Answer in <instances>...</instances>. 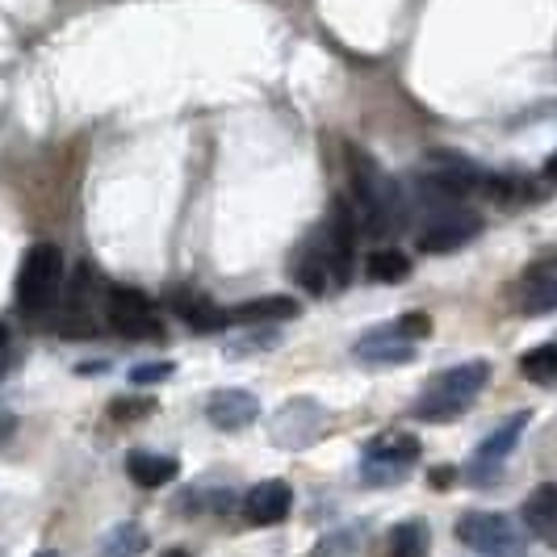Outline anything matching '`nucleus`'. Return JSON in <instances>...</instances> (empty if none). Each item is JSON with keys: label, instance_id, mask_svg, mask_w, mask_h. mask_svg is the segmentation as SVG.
Wrapping results in <instances>:
<instances>
[{"label": "nucleus", "instance_id": "f257e3e1", "mask_svg": "<svg viewBox=\"0 0 557 557\" xmlns=\"http://www.w3.org/2000/svg\"><path fill=\"white\" fill-rule=\"evenodd\" d=\"M352 239H357V219L348 201H335L323 226H314L302 251L294 256V281L307 285L314 298L344 289L352 273Z\"/></svg>", "mask_w": 557, "mask_h": 557}, {"label": "nucleus", "instance_id": "f03ea898", "mask_svg": "<svg viewBox=\"0 0 557 557\" xmlns=\"http://www.w3.org/2000/svg\"><path fill=\"white\" fill-rule=\"evenodd\" d=\"M344 156H348L352 197H357V206H361L364 226H369V231H394V226H403L407 210H403V189H398V181H394L391 172L377 164L369 151H361V147H344Z\"/></svg>", "mask_w": 557, "mask_h": 557}, {"label": "nucleus", "instance_id": "7ed1b4c3", "mask_svg": "<svg viewBox=\"0 0 557 557\" xmlns=\"http://www.w3.org/2000/svg\"><path fill=\"white\" fill-rule=\"evenodd\" d=\"M491 382V364L486 361H466V364H453L445 373H436L423 394L416 398L411 416L423 419V423H453L457 416H466L474 407V398L486 391Z\"/></svg>", "mask_w": 557, "mask_h": 557}, {"label": "nucleus", "instance_id": "20e7f679", "mask_svg": "<svg viewBox=\"0 0 557 557\" xmlns=\"http://www.w3.org/2000/svg\"><path fill=\"white\" fill-rule=\"evenodd\" d=\"M63 294V251L55 244H29L22 273H17V307L29 319H47Z\"/></svg>", "mask_w": 557, "mask_h": 557}, {"label": "nucleus", "instance_id": "39448f33", "mask_svg": "<svg viewBox=\"0 0 557 557\" xmlns=\"http://www.w3.org/2000/svg\"><path fill=\"white\" fill-rule=\"evenodd\" d=\"M419 436L416 432H403V428H391V432H377L369 445H364V457H361V474L364 482H373V486H394V482H403L407 470L419 461Z\"/></svg>", "mask_w": 557, "mask_h": 557}, {"label": "nucleus", "instance_id": "423d86ee", "mask_svg": "<svg viewBox=\"0 0 557 557\" xmlns=\"http://www.w3.org/2000/svg\"><path fill=\"white\" fill-rule=\"evenodd\" d=\"M327 428H332V416L314 398H289L277 416L269 419V441L285 453H302L314 441H323Z\"/></svg>", "mask_w": 557, "mask_h": 557}, {"label": "nucleus", "instance_id": "0eeeda50", "mask_svg": "<svg viewBox=\"0 0 557 557\" xmlns=\"http://www.w3.org/2000/svg\"><path fill=\"white\" fill-rule=\"evenodd\" d=\"M106 319L113 332L126 339H160L164 335V319H160L156 302L131 285H113L106 294Z\"/></svg>", "mask_w": 557, "mask_h": 557}, {"label": "nucleus", "instance_id": "6e6552de", "mask_svg": "<svg viewBox=\"0 0 557 557\" xmlns=\"http://www.w3.org/2000/svg\"><path fill=\"white\" fill-rule=\"evenodd\" d=\"M457 541L482 557H520V532L499 511H466L457 520Z\"/></svg>", "mask_w": 557, "mask_h": 557}, {"label": "nucleus", "instance_id": "1a4fd4ad", "mask_svg": "<svg viewBox=\"0 0 557 557\" xmlns=\"http://www.w3.org/2000/svg\"><path fill=\"white\" fill-rule=\"evenodd\" d=\"M482 235V219H478L474 210H457V206H448L441 214H432V223L419 231V251H428V256H445V251H457L466 248L470 239Z\"/></svg>", "mask_w": 557, "mask_h": 557}, {"label": "nucleus", "instance_id": "9d476101", "mask_svg": "<svg viewBox=\"0 0 557 557\" xmlns=\"http://www.w3.org/2000/svg\"><path fill=\"white\" fill-rule=\"evenodd\" d=\"M289 511H294V491L281 478H264V482H256L244 495V516H248L251 524H260V529L281 524Z\"/></svg>", "mask_w": 557, "mask_h": 557}, {"label": "nucleus", "instance_id": "9b49d317", "mask_svg": "<svg viewBox=\"0 0 557 557\" xmlns=\"http://www.w3.org/2000/svg\"><path fill=\"white\" fill-rule=\"evenodd\" d=\"M516 302L524 314H549L557 310V256L536 260L529 273L516 285Z\"/></svg>", "mask_w": 557, "mask_h": 557}, {"label": "nucleus", "instance_id": "f8f14e48", "mask_svg": "<svg viewBox=\"0 0 557 557\" xmlns=\"http://www.w3.org/2000/svg\"><path fill=\"white\" fill-rule=\"evenodd\" d=\"M529 419H532L529 411H516V416H511V419H503L499 428H495V432H491V436H486V441L478 445L474 466H470V474L482 478V482H486V478H491V470L499 466V461H503V457H507V453H511V448L520 445V436H524V428H529Z\"/></svg>", "mask_w": 557, "mask_h": 557}, {"label": "nucleus", "instance_id": "ddd939ff", "mask_svg": "<svg viewBox=\"0 0 557 557\" xmlns=\"http://www.w3.org/2000/svg\"><path fill=\"white\" fill-rule=\"evenodd\" d=\"M206 419L219 428V432H244L260 419V403L248 391H219L206 398Z\"/></svg>", "mask_w": 557, "mask_h": 557}, {"label": "nucleus", "instance_id": "4468645a", "mask_svg": "<svg viewBox=\"0 0 557 557\" xmlns=\"http://www.w3.org/2000/svg\"><path fill=\"white\" fill-rule=\"evenodd\" d=\"M357 361L407 364V361H416V344L398 332L394 323H386V327H373V332H364L361 339H357Z\"/></svg>", "mask_w": 557, "mask_h": 557}, {"label": "nucleus", "instance_id": "2eb2a0df", "mask_svg": "<svg viewBox=\"0 0 557 557\" xmlns=\"http://www.w3.org/2000/svg\"><path fill=\"white\" fill-rule=\"evenodd\" d=\"M168 307L176 310L194 332H223L231 323V310L214 307L206 294H194V289H168Z\"/></svg>", "mask_w": 557, "mask_h": 557}, {"label": "nucleus", "instance_id": "dca6fc26", "mask_svg": "<svg viewBox=\"0 0 557 557\" xmlns=\"http://www.w3.org/2000/svg\"><path fill=\"white\" fill-rule=\"evenodd\" d=\"M126 474H131V482L143 486V491H160V486H168L172 478L181 474V461H176L172 453L135 448V453H126Z\"/></svg>", "mask_w": 557, "mask_h": 557}, {"label": "nucleus", "instance_id": "f3484780", "mask_svg": "<svg viewBox=\"0 0 557 557\" xmlns=\"http://www.w3.org/2000/svg\"><path fill=\"white\" fill-rule=\"evenodd\" d=\"M524 524H529V532L536 541L557 545V482L536 486L529 499H524Z\"/></svg>", "mask_w": 557, "mask_h": 557}, {"label": "nucleus", "instance_id": "a211bd4d", "mask_svg": "<svg viewBox=\"0 0 557 557\" xmlns=\"http://www.w3.org/2000/svg\"><path fill=\"white\" fill-rule=\"evenodd\" d=\"M285 319H298V302L285 298V294H273V298H256V302H244V307L231 310V323H285Z\"/></svg>", "mask_w": 557, "mask_h": 557}, {"label": "nucleus", "instance_id": "6ab92c4d", "mask_svg": "<svg viewBox=\"0 0 557 557\" xmlns=\"http://www.w3.org/2000/svg\"><path fill=\"white\" fill-rule=\"evenodd\" d=\"M432 554V529L423 520H403L386 536V557H428Z\"/></svg>", "mask_w": 557, "mask_h": 557}, {"label": "nucleus", "instance_id": "aec40b11", "mask_svg": "<svg viewBox=\"0 0 557 557\" xmlns=\"http://www.w3.org/2000/svg\"><path fill=\"white\" fill-rule=\"evenodd\" d=\"M364 269H369V277L382 281V285H398V281L411 277V256L398 248H373L369 260H364Z\"/></svg>", "mask_w": 557, "mask_h": 557}, {"label": "nucleus", "instance_id": "412c9836", "mask_svg": "<svg viewBox=\"0 0 557 557\" xmlns=\"http://www.w3.org/2000/svg\"><path fill=\"white\" fill-rule=\"evenodd\" d=\"M147 545H151L147 529L135 524V520H126V524H117V529L106 532L101 557H139V554H147Z\"/></svg>", "mask_w": 557, "mask_h": 557}, {"label": "nucleus", "instance_id": "4be33fe9", "mask_svg": "<svg viewBox=\"0 0 557 557\" xmlns=\"http://www.w3.org/2000/svg\"><path fill=\"white\" fill-rule=\"evenodd\" d=\"M520 373L532 386H557V344H541L520 357Z\"/></svg>", "mask_w": 557, "mask_h": 557}, {"label": "nucleus", "instance_id": "5701e85b", "mask_svg": "<svg viewBox=\"0 0 557 557\" xmlns=\"http://www.w3.org/2000/svg\"><path fill=\"white\" fill-rule=\"evenodd\" d=\"M151 411H156L151 394H122L110 403V419H117V423H135V419H147Z\"/></svg>", "mask_w": 557, "mask_h": 557}, {"label": "nucleus", "instance_id": "b1692460", "mask_svg": "<svg viewBox=\"0 0 557 557\" xmlns=\"http://www.w3.org/2000/svg\"><path fill=\"white\" fill-rule=\"evenodd\" d=\"M172 361H151V364H135L131 369V386H156V382H168L172 377Z\"/></svg>", "mask_w": 557, "mask_h": 557}, {"label": "nucleus", "instance_id": "393cba45", "mask_svg": "<svg viewBox=\"0 0 557 557\" xmlns=\"http://www.w3.org/2000/svg\"><path fill=\"white\" fill-rule=\"evenodd\" d=\"M394 327L416 344V339H423V335H432V314H423V310H407L403 319H394Z\"/></svg>", "mask_w": 557, "mask_h": 557}, {"label": "nucleus", "instance_id": "a878e982", "mask_svg": "<svg viewBox=\"0 0 557 557\" xmlns=\"http://www.w3.org/2000/svg\"><path fill=\"white\" fill-rule=\"evenodd\" d=\"M277 344V332H256L248 339H235L226 344V357H248V352H260V348H273Z\"/></svg>", "mask_w": 557, "mask_h": 557}, {"label": "nucleus", "instance_id": "bb28decb", "mask_svg": "<svg viewBox=\"0 0 557 557\" xmlns=\"http://www.w3.org/2000/svg\"><path fill=\"white\" fill-rule=\"evenodd\" d=\"M428 482H432V491H448V486L457 482V470H453V466H436V470L428 474Z\"/></svg>", "mask_w": 557, "mask_h": 557}, {"label": "nucleus", "instance_id": "cd10ccee", "mask_svg": "<svg viewBox=\"0 0 557 557\" xmlns=\"http://www.w3.org/2000/svg\"><path fill=\"white\" fill-rule=\"evenodd\" d=\"M545 176H549V181H557V151L545 160Z\"/></svg>", "mask_w": 557, "mask_h": 557}, {"label": "nucleus", "instance_id": "c85d7f7f", "mask_svg": "<svg viewBox=\"0 0 557 557\" xmlns=\"http://www.w3.org/2000/svg\"><path fill=\"white\" fill-rule=\"evenodd\" d=\"M9 432H13V419H9V416H0V441H4Z\"/></svg>", "mask_w": 557, "mask_h": 557}, {"label": "nucleus", "instance_id": "c756f323", "mask_svg": "<svg viewBox=\"0 0 557 557\" xmlns=\"http://www.w3.org/2000/svg\"><path fill=\"white\" fill-rule=\"evenodd\" d=\"M160 557H194V554H185V549H164Z\"/></svg>", "mask_w": 557, "mask_h": 557}, {"label": "nucleus", "instance_id": "7c9ffc66", "mask_svg": "<svg viewBox=\"0 0 557 557\" xmlns=\"http://www.w3.org/2000/svg\"><path fill=\"white\" fill-rule=\"evenodd\" d=\"M4 339H9V332H4V323H0V348H4Z\"/></svg>", "mask_w": 557, "mask_h": 557}, {"label": "nucleus", "instance_id": "2f4dec72", "mask_svg": "<svg viewBox=\"0 0 557 557\" xmlns=\"http://www.w3.org/2000/svg\"><path fill=\"white\" fill-rule=\"evenodd\" d=\"M34 557H59V554H51V549H47V554H34Z\"/></svg>", "mask_w": 557, "mask_h": 557}]
</instances>
